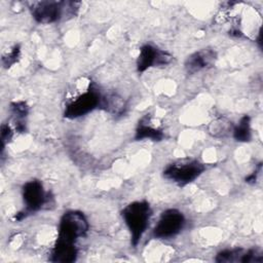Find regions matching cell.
<instances>
[{
  "instance_id": "cell-1",
  "label": "cell",
  "mask_w": 263,
  "mask_h": 263,
  "mask_svg": "<svg viewBox=\"0 0 263 263\" xmlns=\"http://www.w3.org/2000/svg\"><path fill=\"white\" fill-rule=\"evenodd\" d=\"M121 215L130 232L132 243L136 247L149 225L151 217L150 205L145 200L134 201L122 210Z\"/></svg>"
},
{
  "instance_id": "cell-2",
  "label": "cell",
  "mask_w": 263,
  "mask_h": 263,
  "mask_svg": "<svg viewBox=\"0 0 263 263\" xmlns=\"http://www.w3.org/2000/svg\"><path fill=\"white\" fill-rule=\"evenodd\" d=\"M204 171V165L194 159H181L171 163L164 171V178L177 183L186 185L193 182Z\"/></svg>"
},
{
  "instance_id": "cell-3",
  "label": "cell",
  "mask_w": 263,
  "mask_h": 263,
  "mask_svg": "<svg viewBox=\"0 0 263 263\" xmlns=\"http://www.w3.org/2000/svg\"><path fill=\"white\" fill-rule=\"evenodd\" d=\"M88 230V223L84 215L77 211H69L63 215L59 225L58 239L69 242L83 236Z\"/></svg>"
},
{
  "instance_id": "cell-4",
  "label": "cell",
  "mask_w": 263,
  "mask_h": 263,
  "mask_svg": "<svg viewBox=\"0 0 263 263\" xmlns=\"http://www.w3.org/2000/svg\"><path fill=\"white\" fill-rule=\"evenodd\" d=\"M185 225L184 215L176 210L170 209L164 211L154 227L153 235L157 238L166 239L178 234Z\"/></svg>"
},
{
  "instance_id": "cell-5",
  "label": "cell",
  "mask_w": 263,
  "mask_h": 263,
  "mask_svg": "<svg viewBox=\"0 0 263 263\" xmlns=\"http://www.w3.org/2000/svg\"><path fill=\"white\" fill-rule=\"evenodd\" d=\"M102 97L100 92L89 86V88L76 99H74L71 103H69L65 110V117L67 118H77L83 116L97 107H100Z\"/></svg>"
},
{
  "instance_id": "cell-6",
  "label": "cell",
  "mask_w": 263,
  "mask_h": 263,
  "mask_svg": "<svg viewBox=\"0 0 263 263\" xmlns=\"http://www.w3.org/2000/svg\"><path fill=\"white\" fill-rule=\"evenodd\" d=\"M172 59V55L166 51L146 44L140 49V54L137 60V69L139 72H144L150 67L167 65Z\"/></svg>"
},
{
  "instance_id": "cell-7",
  "label": "cell",
  "mask_w": 263,
  "mask_h": 263,
  "mask_svg": "<svg viewBox=\"0 0 263 263\" xmlns=\"http://www.w3.org/2000/svg\"><path fill=\"white\" fill-rule=\"evenodd\" d=\"M23 198L26 203L25 213H32L40 210L46 201V194L42 184L37 180L27 182L23 186Z\"/></svg>"
},
{
  "instance_id": "cell-8",
  "label": "cell",
  "mask_w": 263,
  "mask_h": 263,
  "mask_svg": "<svg viewBox=\"0 0 263 263\" xmlns=\"http://www.w3.org/2000/svg\"><path fill=\"white\" fill-rule=\"evenodd\" d=\"M64 2L43 1L38 2L32 8V15L36 22L49 24L58 21L63 14Z\"/></svg>"
},
{
  "instance_id": "cell-9",
  "label": "cell",
  "mask_w": 263,
  "mask_h": 263,
  "mask_svg": "<svg viewBox=\"0 0 263 263\" xmlns=\"http://www.w3.org/2000/svg\"><path fill=\"white\" fill-rule=\"evenodd\" d=\"M217 59L216 52L211 48L199 49L190 54L185 62L187 73L194 74L203 69L212 67Z\"/></svg>"
},
{
  "instance_id": "cell-10",
  "label": "cell",
  "mask_w": 263,
  "mask_h": 263,
  "mask_svg": "<svg viewBox=\"0 0 263 263\" xmlns=\"http://www.w3.org/2000/svg\"><path fill=\"white\" fill-rule=\"evenodd\" d=\"M217 262H241V263H253L262 262L263 256L256 250H243V249H231L220 252L216 259Z\"/></svg>"
},
{
  "instance_id": "cell-11",
  "label": "cell",
  "mask_w": 263,
  "mask_h": 263,
  "mask_svg": "<svg viewBox=\"0 0 263 263\" xmlns=\"http://www.w3.org/2000/svg\"><path fill=\"white\" fill-rule=\"evenodd\" d=\"M77 250L73 242L57 239V242L52 249L50 260L52 262L70 263L76 260Z\"/></svg>"
},
{
  "instance_id": "cell-12",
  "label": "cell",
  "mask_w": 263,
  "mask_h": 263,
  "mask_svg": "<svg viewBox=\"0 0 263 263\" xmlns=\"http://www.w3.org/2000/svg\"><path fill=\"white\" fill-rule=\"evenodd\" d=\"M100 107L113 115L122 114L126 108L124 100L116 93H110L106 97H103Z\"/></svg>"
},
{
  "instance_id": "cell-13",
  "label": "cell",
  "mask_w": 263,
  "mask_h": 263,
  "mask_svg": "<svg viewBox=\"0 0 263 263\" xmlns=\"http://www.w3.org/2000/svg\"><path fill=\"white\" fill-rule=\"evenodd\" d=\"M10 111L11 114L13 115V117L15 118V128L17 132L23 133L26 129V124L24 122L25 117H27L28 115V106L25 102L18 101V102H14L11 103L10 105Z\"/></svg>"
},
{
  "instance_id": "cell-14",
  "label": "cell",
  "mask_w": 263,
  "mask_h": 263,
  "mask_svg": "<svg viewBox=\"0 0 263 263\" xmlns=\"http://www.w3.org/2000/svg\"><path fill=\"white\" fill-rule=\"evenodd\" d=\"M140 123V122H139ZM137 140H142V139H151L153 141H160L163 138V134L161 133V130L156 129L152 126H150L149 124L143 123L141 121V123L139 124L137 132H136V137Z\"/></svg>"
},
{
  "instance_id": "cell-15",
  "label": "cell",
  "mask_w": 263,
  "mask_h": 263,
  "mask_svg": "<svg viewBox=\"0 0 263 263\" xmlns=\"http://www.w3.org/2000/svg\"><path fill=\"white\" fill-rule=\"evenodd\" d=\"M233 137L236 141L248 142L251 139V126H250V117L248 115L243 116L239 123L233 129Z\"/></svg>"
},
{
  "instance_id": "cell-16",
  "label": "cell",
  "mask_w": 263,
  "mask_h": 263,
  "mask_svg": "<svg viewBox=\"0 0 263 263\" xmlns=\"http://www.w3.org/2000/svg\"><path fill=\"white\" fill-rule=\"evenodd\" d=\"M231 128V122L226 120L225 118H219L212 122L210 126V133L214 137H224L228 134Z\"/></svg>"
},
{
  "instance_id": "cell-17",
  "label": "cell",
  "mask_w": 263,
  "mask_h": 263,
  "mask_svg": "<svg viewBox=\"0 0 263 263\" xmlns=\"http://www.w3.org/2000/svg\"><path fill=\"white\" fill-rule=\"evenodd\" d=\"M20 57V48L18 46H14L5 57L2 58V64L4 67L8 68L11 65H13Z\"/></svg>"
},
{
  "instance_id": "cell-18",
  "label": "cell",
  "mask_w": 263,
  "mask_h": 263,
  "mask_svg": "<svg viewBox=\"0 0 263 263\" xmlns=\"http://www.w3.org/2000/svg\"><path fill=\"white\" fill-rule=\"evenodd\" d=\"M12 136V132L9 125L7 124H2L1 126V142H2V146L4 147V143L5 141L9 140Z\"/></svg>"
}]
</instances>
